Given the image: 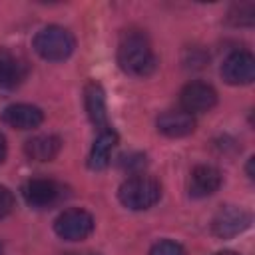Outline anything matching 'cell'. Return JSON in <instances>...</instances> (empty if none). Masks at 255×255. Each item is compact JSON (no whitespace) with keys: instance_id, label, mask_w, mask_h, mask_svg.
Returning <instances> with one entry per match:
<instances>
[{"instance_id":"obj_1","label":"cell","mask_w":255,"mask_h":255,"mask_svg":"<svg viewBox=\"0 0 255 255\" xmlns=\"http://www.w3.org/2000/svg\"><path fill=\"white\" fill-rule=\"evenodd\" d=\"M118 64L126 74L145 78L155 70L157 60H155V54H153L149 42L141 34H128L120 42Z\"/></svg>"},{"instance_id":"obj_2","label":"cell","mask_w":255,"mask_h":255,"mask_svg":"<svg viewBox=\"0 0 255 255\" xmlns=\"http://www.w3.org/2000/svg\"><path fill=\"white\" fill-rule=\"evenodd\" d=\"M118 197H120L122 205H126L128 209H133V211L149 209L151 205H155L159 201V197H161V185L153 177L133 175V177L126 179L120 185Z\"/></svg>"},{"instance_id":"obj_3","label":"cell","mask_w":255,"mask_h":255,"mask_svg":"<svg viewBox=\"0 0 255 255\" xmlns=\"http://www.w3.org/2000/svg\"><path fill=\"white\" fill-rule=\"evenodd\" d=\"M32 46L40 58L48 62H62L72 56L76 40L72 32L62 26H46L34 36Z\"/></svg>"},{"instance_id":"obj_4","label":"cell","mask_w":255,"mask_h":255,"mask_svg":"<svg viewBox=\"0 0 255 255\" xmlns=\"http://www.w3.org/2000/svg\"><path fill=\"white\" fill-rule=\"evenodd\" d=\"M54 231L66 241H82L94 231V217L86 209H66L56 217Z\"/></svg>"},{"instance_id":"obj_5","label":"cell","mask_w":255,"mask_h":255,"mask_svg":"<svg viewBox=\"0 0 255 255\" xmlns=\"http://www.w3.org/2000/svg\"><path fill=\"white\" fill-rule=\"evenodd\" d=\"M249 223H251V215L245 209L235 205H225L215 213L211 221V231L219 239H231L243 233L249 227Z\"/></svg>"},{"instance_id":"obj_6","label":"cell","mask_w":255,"mask_h":255,"mask_svg":"<svg viewBox=\"0 0 255 255\" xmlns=\"http://www.w3.org/2000/svg\"><path fill=\"white\" fill-rule=\"evenodd\" d=\"M62 185L54 179H44V177H36L24 183L22 187V197L28 205L36 207V209H44V207H52L62 199Z\"/></svg>"},{"instance_id":"obj_7","label":"cell","mask_w":255,"mask_h":255,"mask_svg":"<svg viewBox=\"0 0 255 255\" xmlns=\"http://www.w3.org/2000/svg\"><path fill=\"white\" fill-rule=\"evenodd\" d=\"M221 76L231 86L251 84L255 78V58L245 50L231 52L221 64Z\"/></svg>"},{"instance_id":"obj_8","label":"cell","mask_w":255,"mask_h":255,"mask_svg":"<svg viewBox=\"0 0 255 255\" xmlns=\"http://www.w3.org/2000/svg\"><path fill=\"white\" fill-rule=\"evenodd\" d=\"M179 104L183 108V112L187 114H203L209 112L215 104H217V92L203 82H189L187 86H183L181 94H179Z\"/></svg>"},{"instance_id":"obj_9","label":"cell","mask_w":255,"mask_h":255,"mask_svg":"<svg viewBox=\"0 0 255 255\" xmlns=\"http://www.w3.org/2000/svg\"><path fill=\"white\" fill-rule=\"evenodd\" d=\"M221 187V173L213 165H197L189 173V195L191 197H209Z\"/></svg>"},{"instance_id":"obj_10","label":"cell","mask_w":255,"mask_h":255,"mask_svg":"<svg viewBox=\"0 0 255 255\" xmlns=\"http://www.w3.org/2000/svg\"><path fill=\"white\" fill-rule=\"evenodd\" d=\"M42 110L32 104H12L2 112V122L14 129H34L42 124Z\"/></svg>"},{"instance_id":"obj_11","label":"cell","mask_w":255,"mask_h":255,"mask_svg":"<svg viewBox=\"0 0 255 255\" xmlns=\"http://www.w3.org/2000/svg\"><path fill=\"white\" fill-rule=\"evenodd\" d=\"M26 76H28L26 62L8 50H0V88L14 90L26 80Z\"/></svg>"},{"instance_id":"obj_12","label":"cell","mask_w":255,"mask_h":255,"mask_svg":"<svg viewBox=\"0 0 255 255\" xmlns=\"http://www.w3.org/2000/svg\"><path fill=\"white\" fill-rule=\"evenodd\" d=\"M157 131L167 135V137H185L195 129V120L191 114L183 112V110H171V112H163L157 122Z\"/></svg>"},{"instance_id":"obj_13","label":"cell","mask_w":255,"mask_h":255,"mask_svg":"<svg viewBox=\"0 0 255 255\" xmlns=\"http://www.w3.org/2000/svg\"><path fill=\"white\" fill-rule=\"evenodd\" d=\"M84 104H86V112H88V118L92 120V124L100 131L108 129L110 126H108V112H106V94L100 84L92 82L86 86Z\"/></svg>"},{"instance_id":"obj_14","label":"cell","mask_w":255,"mask_h":255,"mask_svg":"<svg viewBox=\"0 0 255 255\" xmlns=\"http://www.w3.org/2000/svg\"><path fill=\"white\" fill-rule=\"evenodd\" d=\"M118 143V133L108 128V129H102L90 149V157H88V165L92 169H104L108 167L110 159H112V151Z\"/></svg>"},{"instance_id":"obj_15","label":"cell","mask_w":255,"mask_h":255,"mask_svg":"<svg viewBox=\"0 0 255 255\" xmlns=\"http://www.w3.org/2000/svg\"><path fill=\"white\" fill-rule=\"evenodd\" d=\"M62 147V141L58 135H52V133H44V135H36L32 139L26 141L24 145V151L30 159H36V161H50L58 155Z\"/></svg>"},{"instance_id":"obj_16","label":"cell","mask_w":255,"mask_h":255,"mask_svg":"<svg viewBox=\"0 0 255 255\" xmlns=\"http://www.w3.org/2000/svg\"><path fill=\"white\" fill-rule=\"evenodd\" d=\"M231 20H233V24H239V26H251L255 20V6L253 4L235 6V10L231 12Z\"/></svg>"},{"instance_id":"obj_17","label":"cell","mask_w":255,"mask_h":255,"mask_svg":"<svg viewBox=\"0 0 255 255\" xmlns=\"http://www.w3.org/2000/svg\"><path fill=\"white\" fill-rule=\"evenodd\" d=\"M149 255H185V249L175 241L163 239V241H157L149 249Z\"/></svg>"},{"instance_id":"obj_18","label":"cell","mask_w":255,"mask_h":255,"mask_svg":"<svg viewBox=\"0 0 255 255\" xmlns=\"http://www.w3.org/2000/svg\"><path fill=\"white\" fill-rule=\"evenodd\" d=\"M12 209H14V195L8 187L0 185V219L6 217Z\"/></svg>"},{"instance_id":"obj_19","label":"cell","mask_w":255,"mask_h":255,"mask_svg":"<svg viewBox=\"0 0 255 255\" xmlns=\"http://www.w3.org/2000/svg\"><path fill=\"white\" fill-rule=\"evenodd\" d=\"M6 151H8V145H6V137L0 133V163L4 161V157H6Z\"/></svg>"},{"instance_id":"obj_20","label":"cell","mask_w":255,"mask_h":255,"mask_svg":"<svg viewBox=\"0 0 255 255\" xmlns=\"http://www.w3.org/2000/svg\"><path fill=\"white\" fill-rule=\"evenodd\" d=\"M247 175H249V179H253V157L247 163Z\"/></svg>"},{"instance_id":"obj_21","label":"cell","mask_w":255,"mask_h":255,"mask_svg":"<svg viewBox=\"0 0 255 255\" xmlns=\"http://www.w3.org/2000/svg\"><path fill=\"white\" fill-rule=\"evenodd\" d=\"M215 255H239V253H235V251H219Z\"/></svg>"},{"instance_id":"obj_22","label":"cell","mask_w":255,"mask_h":255,"mask_svg":"<svg viewBox=\"0 0 255 255\" xmlns=\"http://www.w3.org/2000/svg\"><path fill=\"white\" fill-rule=\"evenodd\" d=\"M66 255H98V253H66Z\"/></svg>"},{"instance_id":"obj_23","label":"cell","mask_w":255,"mask_h":255,"mask_svg":"<svg viewBox=\"0 0 255 255\" xmlns=\"http://www.w3.org/2000/svg\"><path fill=\"white\" fill-rule=\"evenodd\" d=\"M0 255H2V245H0Z\"/></svg>"}]
</instances>
